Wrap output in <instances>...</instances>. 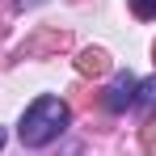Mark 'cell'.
<instances>
[{
  "label": "cell",
  "mask_w": 156,
  "mask_h": 156,
  "mask_svg": "<svg viewBox=\"0 0 156 156\" xmlns=\"http://www.w3.org/2000/svg\"><path fill=\"white\" fill-rule=\"evenodd\" d=\"M72 122V114H68V101L63 97H55V93H42V97H34L26 105V114H21V122H17V139L26 144V148H47L55 144L63 131Z\"/></svg>",
  "instance_id": "6da1fadb"
},
{
  "label": "cell",
  "mask_w": 156,
  "mask_h": 156,
  "mask_svg": "<svg viewBox=\"0 0 156 156\" xmlns=\"http://www.w3.org/2000/svg\"><path fill=\"white\" fill-rule=\"evenodd\" d=\"M135 84L139 80L131 76V72H114V80L105 84V93H101V105L110 114H122L127 105H135Z\"/></svg>",
  "instance_id": "7a4b0ae2"
},
{
  "label": "cell",
  "mask_w": 156,
  "mask_h": 156,
  "mask_svg": "<svg viewBox=\"0 0 156 156\" xmlns=\"http://www.w3.org/2000/svg\"><path fill=\"white\" fill-rule=\"evenodd\" d=\"M135 105H139V110H156V76L135 84Z\"/></svg>",
  "instance_id": "3957f363"
},
{
  "label": "cell",
  "mask_w": 156,
  "mask_h": 156,
  "mask_svg": "<svg viewBox=\"0 0 156 156\" xmlns=\"http://www.w3.org/2000/svg\"><path fill=\"white\" fill-rule=\"evenodd\" d=\"M105 68V55L101 51H84L80 55V72H101Z\"/></svg>",
  "instance_id": "277c9868"
},
{
  "label": "cell",
  "mask_w": 156,
  "mask_h": 156,
  "mask_svg": "<svg viewBox=\"0 0 156 156\" xmlns=\"http://www.w3.org/2000/svg\"><path fill=\"white\" fill-rule=\"evenodd\" d=\"M131 13L144 17V21H152V17H156V0H131Z\"/></svg>",
  "instance_id": "5b68a950"
},
{
  "label": "cell",
  "mask_w": 156,
  "mask_h": 156,
  "mask_svg": "<svg viewBox=\"0 0 156 156\" xmlns=\"http://www.w3.org/2000/svg\"><path fill=\"white\" fill-rule=\"evenodd\" d=\"M34 4H42V0H17V9H34Z\"/></svg>",
  "instance_id": "8992f818"
},
{
  "label": "cell",
  "mask_w": 156,
  "mask_h": 156,
  "mask_svg": "<svg viewBox=\"0 0 156 156\" xmlns=\"http://www.w3.org/2000/svg\"><path fill=\"white\" fill-rule=\"evenodd\" d=\"M4 139H9V135H4V127H0V148H4Z\"/></svg>",
  "instance_id": "52a82bcc"
}]
</instances>
